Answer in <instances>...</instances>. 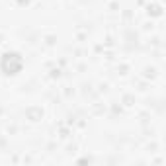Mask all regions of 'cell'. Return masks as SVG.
<instances>
[{
  "instance_id": "1",
  "label": "cell",
  "mask_w": 166,
  "mask_h": 166,
  "mask_svg": "<svg viewBox=\"0 0 166 166\" xmlns=\"http://www.w3.org/2000/svg\"><path fill=\"white\" fill-rule=\"evenodd\" d=\"M25 114H28V119L31 121V123H37V121L43 119V109L41 108H29Z\"/></svg>"
}]
</instances>
